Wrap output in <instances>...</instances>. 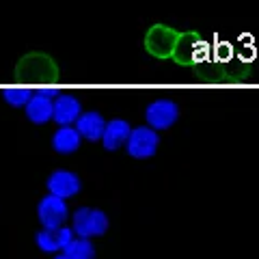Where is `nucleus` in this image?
Instances as JSON below:
<instances>
[{
  "instance_id": "6e6552de",
  "label": "nucleus",
  "mask_w": 259,
  "mask_h": 259,
  "mask_svg": "<svg viewBox=\"0 0 259 259\" xmlns=\"http://www.w3.org/2000/svg\"><path fill=\"white\" fill-rule=\"evenodd\" d=\"M80 177L71 171H54L48 177V190L61 199H69L80 192Z\"/></svg>"
},
{
  "instance_id": "f257e3e1",
  "label": "nucleus",
  "mask_w": 259,
  "mask_h": 259,
  "mask_svg": "<svg viewBox=\"0 0 259 259\" xmlns=\"http://www.w3.org/2000/svg\"><path fill=\"white\" fill-rule=\"evenodd\" d=\"M15 78L26 87H52L59 80V67L52 56L44 52H28L15 65Z\"/></svg>"
},
{
  "instance_id": "dca6fc26",
  "label": "nucleus",
  "mask_w": 259,
  "mask_h": 259,
  "mask_svg": "<svg viewBox=\"0 0 259 259\" xmlns=\"http://www.w3.org/2000/svg\"><path fill=\"white\" fill-rule=\"evenodd\" d=\"M32 95H35V91H32L30 87H26V84H22V87H7L3 91L5 102L9 104V106H15V108L26 106Z\"/></svg>"
},
{
  "instance_id": "2eb2a0df",
  "label": "nucleus",
  "mask_w": 259,
  "mask_h": 259,
  "mask_svg": "<svg viewBox=\"0 0 259 259\" xmlns=\"http://www.w3.org/2000/svg\"><path fill=\"white\" fill-rule=\"evenodd\" d=\"M63 253L71 259H95V246L89 238H74L63 248Z\"/></svg>"
},
{
  "instance_id": "20e7f679",
  "label": "nucleus",
  "mask_w": 259,
  "mask_h": 259,
  "mask_svg": "<svg viewBox=\"0 0 259 259\" xmlns=\"http://www.w3.org/2000/svg\"><path fill=\"white\" fill-rule=\"evenodd\" d=\"M125 149L132 158L136 160H145L151 158L158 151V132L151 125H143V127H134L130 139L125 143Z\"/></svg>"
},
{
  "instance_id": "7ed1b4c3",
  "label": "nucleus",
  "mask_w": 259,
  "mask_h": 259,
  "mask_svg": "<svg viewBox=\"0 0 259 259\" xmlns=\"http://www.w3.org/2000/svg\"><path fill=\"white\" fill-rule=\"evenodd\" d=\"M108 229V218L102 209L80 207L74 214V233L78 238H97L104 236Z\"/></svg>"
},
{
  "instance_id": "39448f33",
  "label": "nucleus",
  "mask_w": 259,
  "mask_h": 259,
  "mask_svg": "<svg viewBox=\"0 0 259 259\" xmlns=\"http://www.w3.org/2000/svg\"><path fill=\"white\" fill-rule=\"evenodd\" d=\"M67 205H65V201L61 197H56V194H48L39 201L37 205V216L41 225L46 229H56V227H61L65 223V218H67Z\"/></svg>"
},
{
  "instance_id": "1a4fd4ad",
  "label": "nucleus",
  "mask_w": 259,
  "mask_h": 259,
  "mask_svg": "<svg viewBox=\"0 0 259 259\" xmlns=\"http://www.w3.org/2000/svg\"><path fill=\"white\" fill-rule=\"evenodd\" d=\"M201 46H203V41L199 39L197 32H180V39H177V46L171 59L180 65H192L197 61Z\"/></svg>"
},
{
  "instance_id": "ddd939ff",
  "label": "nucleus",
  "mask_w": 259,
  "mask_h": 259,
  "mask_svg": "<svg viewBox=\"0 0 259 259\" xmlns=\"http://www.w3.org/2000/svg\"><path fill=\"white\" fill-rule=\"evenodd\" d=\"M26 117L32 123H46V121H50L54 117V100L35 93L30 97V102L26 104Z\"/></svg>"
},
{
  "instance_id": "f8f14e48",
  "label": "nucleus",
  "mask_w": 259,
  "mask_h": 259,
  "mask_svg": "<svg viewBox=\"0 0 259 259\" xmlns=\"http://www.w3.org/2000/svg\"><path fill=\"white\" fill-rule=\"evenodd\" d=\"M76 130L80 134H82V139L87 141H100L104 136V130H106V121H104V117L100 115V112H82V115L78 117V125Z\"/></svg>"
},
{
  "instance_id": "9d476101",
  "label": "nucleus",
  "mask_w": 259,
  "mask_h": 259,
  "mask_svg": "<svg viewBox=\"0 0 259 259\" xmlns=\"http://www.w3.org/2000/svg\"><path fill=\"white\" fill-rule=\"evenodd\" d=\"M130 134H132V127H130L127 121H123V119L108 121L106 130H104V136H102L104 149L106 151H117L119 147H123V145L127 143Z\"/></svg>"
},
{
  "instance_id": "f3484780",
  "label": "nucleus",
  "mask_w": 259,
  "mask_h": 259,
  "mask_svg": "<svg viewBox=\"0 0 259 259\" xmlns=\"http://www.w3.org/2000/svg\"><path fill=\"white\" fill-rule=\"evenodd\" d=\"M54 259H71V257H67V255H65V253H63V255H59V257H54Z\"/></svg>"
},
{
  "instance_id": "9b49d317",
  "label": "nucleus",
  "mask_w": 259,
  "mask_h": 259,
  "mask_svg": "<svg viewBox=\"0 0 259 259\" xmlns=\"http://www.w3.org/2000/svg\"><path fill=\"white\" fill-rule=\"evenodd\" d=\"M82 115V108H80V102L74 95H59L54 100V121L59 125H69L78 121V117Z\"/></svg>"
},
{
  "instance_id": "423d86ee",
  "label": "nucleus",
  "mask_w": 259,
  "mask_h": 259,
  "mask_svg": "<svg viewBox=\"0 0 259 259\" xmlns=\"http://www.w3.org/2000/svg\"><path fill=\"white\" fill-rule=\"evenodd\" d=\"M145 117H147V123L153 130H168L180 117V108L171 100H156L147 106Z\"/></svg>"
},
{
  "instance_id": "0eeeda50",
  "label": "nucleus",
  "mask_w": 259,
  "mask_h": 259,
  "mask_svg": "<svg viewBox=\"0 0 259 259\" xmlns=\"http://www.w3.org/2000/svg\"><path fill=\"white\" fill-rule=\"evenodd\" d=\"M74 240V229H65V227H56V229H46L37 233V246L44 250V253H56V250H63L69 242Z\"/></svg>"
},
{
  "instance_id": "4468645a",
  "label": "nucleus",
  "mask_w": 259,
  "mask_h": 259,
  "mask_svg": "<svg viewBox=\"0 0 259 259\" xmlns=\"http://www.w3.org/2000/svg\"><path fill=\"white\" fill-rule=\"evenodd\" d=\"M80 139L82 134L71 125H61L52 136V147L59 153H74L80 147Z\"/></svg>"
},
{
  "instance_id": "f03ea898",
  "label": "nucleus",
  "mask_w": 259,
  "mask_h": 259,
  "mask_svg": "<svg viewBox=\"0 0 259 259\" xmlns=\"http://www.w3.org/2000/svg\"><path fill=\"white\" fill-rule=\"evenodd\" d=\"M177 39H180V32L164 26V24H153L145 35V50L156 59H168L175 52Z\"/></svg>"
}]
</instances>
